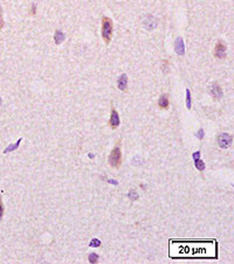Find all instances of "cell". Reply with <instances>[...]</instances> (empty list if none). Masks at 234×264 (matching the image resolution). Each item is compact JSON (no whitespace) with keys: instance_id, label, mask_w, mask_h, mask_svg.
Listing matches in <instances>:
<instances>
[{"instance_id":"21","label":"cell","mask_w":234,"mask_h":264,"mask_svg":"<svg viewBox=\"0 0 234 264\" xmlns=\"http://www.w3.org/2000/svg\"><path fill=\"white\" fill-rule=\"evenodd\" d=\"M35 10H36V6L33 5V6H32V11H30V15H34L35 14Z\"/></svg>"},{"instance_id":"22","label":"cell","mask_w":234,"mask_h":264,"mask_svg":"<svg viewBox=\"0 0 234 264\" xmlns=\"http://www.w3.org/2000/svg\"><path fill=\"white\" fill-rule=\"evenodd\" d=\"M199 138H203L204 137V130H199V135H198Z\"/></svg>"},{"instance_id":"12","label":"cell","mask_w":234,"mask_h":264,"mask_svg":"<svg viewBox=\"0 0 234 264\" xmlns=\"http://www.w3.org/2000/svg\"><path fill=\"white\" fill-rule=\"evenodd\" d=\"M144 25H145V27L147 29H152V28H155V27H156V21H155L153 18H150V16H149L147 19H145Z\"/></svg>"},{"instance_id":"9","label":"cell","mask_w":234,"mask_h":264,"mask_svg":"<svg viewBox=\"0 0 234 264\" xmlns=\"http://www.w3.org/2000/svg\"><path fill=\"white\" fill-rule=\"evenodd\" d=\"M193 159H194V165H195V167H197V169H199V171H204L205 169V164L200 160V151H198V152H195V153H193Z\"/></svg>"},{"instance_id":"20","label":"cell","mask_w":234,"mask_h":264,"mask_svg":"<svg viewBox=\"0 0 234 264\" xmlns=\"http://www.w3.org/2000/svg\"><path fill=\"white\" fill-rule=\"evenodd\" d=\"M4 26V20H2V14H1V7H0V28Z\"/></svg>"},{"instance_id":"7","label":"cell","mask_w":234,"mask_h":264,"mask_svg":"<svg viewBox=\"0 0 234 264\" xmlns=\"http://www.w3.org/2000/svg\"><path fill=\"white\" fill-rule=\"evenodd\" d=\"M117 86H118V89L119 90H122V91H127L128 89V76L125 74H122L121 76L118 77V80H117Z\"/></svg>"},{"instance_id":"18","label":"cell","mask_w":234,"mask_h":264,"mask_svg":"<svg viewBox=\"0 0 234 264\" xmlns=\"http://www.w3.org/2000/svg\"><path fill=\"white\" fill-rule=\"evenodd\" d=\"M163 72H169V61H167V60H165V61L163 62Z\"/></svg>"},{"instance_id":"4","label":"cell","mask_w":234,"mask_h":264,"mask_svg":"<svg viewBox=\"0 0 234 264\" xmlns=\"http://www.w3.org/2000/svg\"><path fill=\"white\" fill-rule=\"evenodd\" d=\"M226 46L224 44V42H221V41H219V42L215 44V47H214V52H213V54H214V56L217 58H226Z\"/></svg>"},{"instance_id":"3","label":"cell","mask_w":234,"mask_h":264,"mask_svg":"<svg viewBox=\"0 0 234 264\" xmlns=\"http://www.w3.org/2000/svg\"><path fill=\"white\" fill-rule=\"evenodd\" d=\"M218 145L224 150L231 147V145H232V136L228 135V133H221L218 137Z\"/></svg>"},{"instance_id":"1","label":"cell","mask_w":234,"mask_h":264,"mask_svg":"<svg viewBox=\"0 0 234 264\" xmlns=\"http://www.w3.org/2000/svg\"><path fill=\"white\" fill-rule=\"evenodd\" d=\"M101 32H102V38L103 41L105 42V44H109L111 42V38H112V29H114V26H112V21L110 18H107V16H103L102 18V26H101Z\"/></svg>"},{"instance_id":"5","label":"cell","mask_w":234,"mask_h":264,"mask_svg":"<svg viewBox=\"0 0 234 264\" xmlns=\"http://www.w3.org/2000/svg\"><path fill=\"white\" fill-rule=\"evenodd\" d=\"M109 126L112 130L117 129L119 126V116H118V112H117L116 109L114 106L111 108V115H110V119H109Z\"/></svg>"},{"instance_id":"2","label":"cell","mask_w":234,"mask_h":264,"mask_svg":"<svg viewBox=\"0 0 234 264\" xmlns=\"http://www.w3.org/2000/svg\"><path fill=\"white\" fill-rule=\"evenodd\" d=\"M122 164V153H121V149L116 146L114 147L111 153L109 155V165L114 168H118Z\"/></svg>"},{"instance_id":"11","label":"cell","mask_w":234,"mask_h":264,"mask_svg":"<svg viewBox=\"0 0 234 264\" xmlns=\"http://www.w3.org/2000/svg\"><path fill=\"white\" fill-rule=\"evenodd\" d=\"M64 39H66V35H64L63 32H61V30H56V33H55V35H54L55 43H56V44H61V43L64 41Z\"/></svg>"},{"instance_id":"15","label":"cell","mask_w":234,"mask_h":264,"mask_svg":"<svg viewBox=\"0 0 234 264\" xmlns=\"http://www.w3.org/2000/svg\"><path fill=\"white\" fill-rule=\"evenodd\" d=\"M88 259H89V262L90 263H96L98 261V256L95 252H93V254H90L89 256H88Z\"/></svg>"},{"instance_id":"13","label":"cell","mask_w":234,"mask_h":264,"mask_svg":"<svg viewBox=\"0 0 234 264\" xmlns=\"http://www.w3.org/2000/svg\"><path fill=\"white\" fill-rule=\"evenodd\" d=\"M21 140H22V139H19V140H18V141H16V144H15V145H10V146H8V147H7V149H6L5 151H4V152H5V153H7V152H10V151L16 150L18 147H19V145H20V143H21Z\"/></svg>"},{"instance_id":"14","label":"cell","mask_w":234,"mask_h":264,"mask_svg":"<svg viewBox=\"0 0 234 264\" xmlns=\"http://www.w3.org/2000/svg\"><path fill=\"white\" fill-rule=\"evenodd\" d=\"M186 106L187 109H191V91L186 89Z\"/></svg>"},{"instance_id":"16","label":"cell","mask_w":234,"mask_h":264,"mask_svg":"<svg viewBox=\"0 0 234 264\" xmlns=\"http://www.w3.org/2000/svg\"><path fill=\"white\" fill-rule=\"evenodd\" d=\"M100 245H101V241L97 240V239H94V240L89 243V247H94V248H97Z\"/></svg>"},{"instance_id":"8","label":"cell","mask_w":234,"mask_h":264,"mask_svg":"<svg viewBox=\"0 0 234 264\" xmlns=\"http://www.w3.org/2000/svg\"><path fill=\"white\" fill-rule=\"evenodd\" d=\"M158 106L161 108V110H166V109H169V106H170V101H169V96L167 95H161L159 97V100H158Z\"/></svg>"},{"instance_id":"17","label":"cell","mask_w":234,"mask_h":264,"mask_svg":"<svg viewBox=\"0 0 234 264\" xmlns=\"http://www.w3.org/2000/svg\"><path fill=\"white\" fill-rule=\"evenodd\" d=\"M4 213H5V208H4V203H2V199L0 197V222H1L2 216H4Z\"/></svg>"},{"instance_id":"10","label":"cell","mask_w":234,"mask_h":264,"mask_svg":"<svg viewBox=\"0 0 234 264\" xmlns=\"http://www.w3.org/2000/svg\"><path fill=\"white\" fill-rule=\"evenodd\" d=\"M176 53L178 55H184V41L181 38H177L176 40Z\"/></svg>"},{"instance_id":"19","label":"cell","mask_w":234,"mask_h":264,"mask_svg":"<svg viewBox=\"0 0 234 264\" xmlns=\"http://www.w3.org/2000/svg\"><path fill=\"white\" fill-rule=\"evenodd\" d=\"M129 197H130V199H131V200H136L137 197H137V193L135 192L133 189H132L131 192L129 193Z\"/></svg>"},{"instance_id":"6","label":"cell","mask_w":234,"mask_h":264,"mask_svg":"<svg viewBox=\"0 0 234 264\" xmlns=\"http://www.w3.org/2000/svg\"><path fill=\"white\" fill-rule=\"evenodd\" d=\"M210 91H211V95L213 96L214 100H220L221 97H222V89H221V86L219 84H217V83H212L210 86Z\"/></svg>"}]
</instances>
